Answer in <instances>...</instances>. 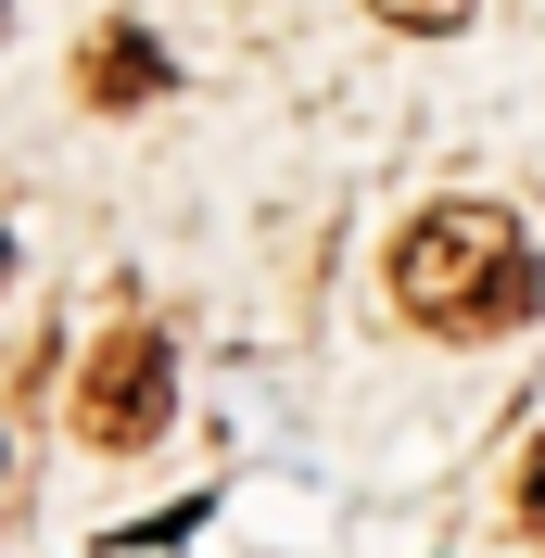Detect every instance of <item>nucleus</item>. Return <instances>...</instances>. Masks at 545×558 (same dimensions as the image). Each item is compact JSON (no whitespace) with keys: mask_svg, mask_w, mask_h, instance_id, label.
I'll use <instances>...</instances> for the list:
<instances>
[{"mask_svg":"<svg viewBox=\"0 0 545 558\" xmlns=\"http://www.w3.org/2000/svg\"><path fill=\"white\" fill-rule=\"evenodd\" d=\"M393 305L432 330V343H482V330H520L545 305V267L520 242L508 204H432L407 216V242H393Z\"/></svg>","mask_w":545,"mask_h":558,"instance_id":"f257e3e1","label":"nucleus"},{"mask_svg":"<svg viewBox=\"0 0 545 558\" xmlns=\"http://www.w3.org/2000/svg\"><path fill=\"white\" fill-rule=\"evenodd\" d=\"M166 407H178V355H166V330H114L89 368H76V432L102 457H140L153 432H166Z\"/></svg>","mask_w":545,"mask_h":558,"instance_id":"f03ea898","label":"nucleus"},{"mask_svg":"<svg viewBox=\"0 0 545 558\" xmlns=\"http://www.w3.org/2000/svg\"><path fill=\"white\" fill-rule=\"evenodd\" d=\"M76 89H89L102 114H128V102H153V89H166V51H153L140 26H102V38H89V64H76Z\"/></svg>","mask_w":545,"mask_h":558,"instance_id":"7ed1b4c3","label":"nucleus"},{"mask_svg":"<svg viewBox=\"0 0 545 558\" xmlns=\"http://www.w3.org/2000/svg\"><path fill=\"white\" fill-rule=\"evenodd\" d=\"M380 26H407V38H444V26H470V0H368Z\"/></svg>","mask_w":545,"mask_h":558,"instance_id":"20e7f679","label":"nucleus"},{"mask_svg":"<svg viewBox=\"0 0 545 558\" xmlns=\"http://www.w3.org/2000/svg\"><path fill=\"white\" fill-rule=\"evenodd\" d=\"M520 533H533V546H545V445L520 457Z\"/></svg>","mask_w":545,"mask_h":558,"instance_id":"39448f33","label":"nucleus"},{"mask_svg":"<svg viewBox=\"0 0 545 558\" xmlns=\"http://www.w3.org/2000/svg\"><path fill=\"white\" fill-rule=\"evenodd\" d=\"M0 279H13V229H0Z\"/></svg>","mask_w":545,"mask_h":558,"instance_id":"423d86ee","label":"nucleus"},{"mask_svg":"<svg viewBox=\"0 0 545 558\" xmlns=\"http://www.w3.org/2000/svg\"><path fill=\"white\" fill-rule=\"evenodd\" d=\"M0 13H13V0H0Z\"/></svg>","mask_w":545,"mask_h":558,"instance_id":"0eeeda50","label":"nucleus"}]
</instances>
